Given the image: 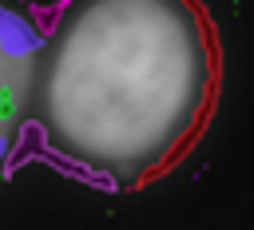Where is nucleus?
<instances>
[{
	"instance_id": "nucleus-1",
	"label": "nucleus",
	"mask_w": 254,
	"mask_h": 230,
	"mask_svg": "<svg viewBox=\"0 0 254 230\" xmlns=\"http://www.w3.org/2000/svg\"><path fill=\"white\" fill-rule=\"evenodd\" d=\"M210 95L214 40L202 12L131 0L75 12L60 36L44 103L64 155L135 178L194 135Z\"/></svg>"
},
{
	"instance_id": "nucleus-2",
	"label": "nucleus",
	"mask_w": 254,
	"mask_h": 230,
	"mask_svg": "<svg viewBox=\"0 0 254 230\" xmlns=\"http://www.w3.org/2000/svg\"><path fill=\"white\" fill-rule=\"evenodd\" d=\"M36 52L40 36L32 32V24L12 8H0V159L8 155L16 127L24 119V103L32 95Z\"/></svg>"
}]
</instances>
